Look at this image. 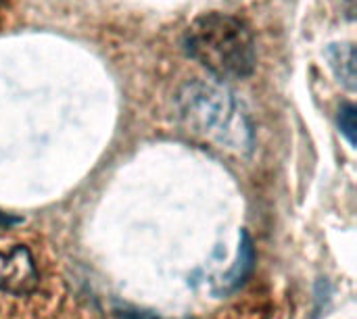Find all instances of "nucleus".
<instances>
[{
    "instance_id": "nucleus-2",
    "label": "nucleus",
    "mask_w": 357,
    "mask_h": 319,
    "mask_svg": "<svg viewBox=\"0 0 357 319\" xmlns=\"http://www.w3.org/2000/svg\"><path fill=\"white\" fill-rule=\"evenodd\" d=\"M184 50L218 79H243L255 69V38L245 21L226 13L195 19L184 33Z\"/></svg>"
},
{
    "instance_id": "nucleus-3",
    "label": "nucleus",
    "mask_w": 357,
    "mask_h": 319,
    "mask_svg": "<svg viewBox=\"0 0 357 319\" xmlns=\"http://www.w3.org/2000/svg\"><path fill=\"white\" fill-rule=\"evenodd\" d=\"M38 282V272L27 249L15 247L8 255L0 253V290L23 295L33 290Z\"/></svg>"
},
{
    "instance_id": "nucleus-5",
    "label": "nucleus",
    "mask_w": 357,
    "mask_h": 319,
    "mask_svg": "<svg viewBox=\"0 0 357 319\" xmlns=\"http://www.w3.org/2000/svg\"><path fill=\"white\" fill-rule=\"evenodd\" d=\"M253 249H251V240H249V236L247 234H243V244H241V251H238V265L234 267V272L228 276V282L232 284V286H238L245 278H247V274L251 272V267H253Z\"/></svg>"
},
{
    "instance_id": "nucleus-1",
    "label": "nucleus",
    "mask_w": 357,
    "mask_h": 319,
    "mask_svg": "<svg viewBox=\"0 0 357 319\" xmlns=\"http://www.w3.org/2000/svg\"><path fill=\"white\" fill-rule=\"evenodd\" d=\"M184 130L215 148L247 155L253 148V125L238 98L222 84L192 81L178 94Z\"/></svg>"
},
{
    "instance_id": "nucleus-4",
    "label": "nucleus",
    "mask_w": 357,
    "mask_h": 319,
    "mask_svg": "<svg viewBox=\"0 0 357 319\" xmlns=\"http://www.w3.org/2000/svg\"><path fill=\"white\" fill-rule=\"evenodd\" d=\"M326 59H328L331 69L339 77V81L345 88L356 90V48H354V44H333L326 50Z\"/></svg>"
},
{
    "instance_id": "nucleus-7",
    "label": "nucleus",
    "mask_w": 357,
    "mask_h": 319,
    "mask_svg": "<svg viewBox=\"0 0 357 319\" xmlns=\"http://www.w3.org/2000/svg\"><path fill=\"white\" fill-rule=\"evenodd\" d=\"M17 221H19V219H10V217L0 215V224H6V226H8V224H17Z\"/></svg>"
},
{
    "instance_id": "nucleus-6",
    "label": "nucleus",
    "mask_w": 357,
    "mask_h": 319,
    "mask_svg": "<svg viewBox=\"0 0 357 319\" xmlns=\"http://www.w3.org/2000/svg\"><path fill=\"white\" fill-rule=\"evenodd\" d=\"M339 127L343 136L349 140V144H356V107L354 104H343L339 111Z\"/></svg>"
}]
</instances>
